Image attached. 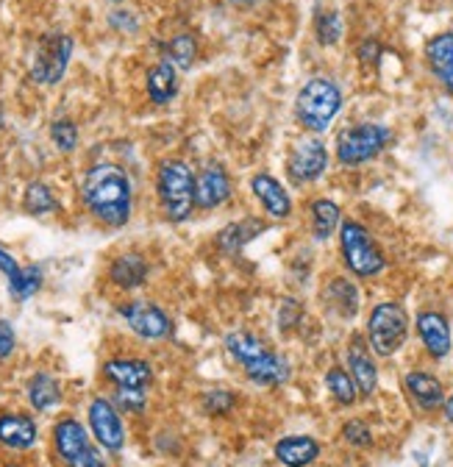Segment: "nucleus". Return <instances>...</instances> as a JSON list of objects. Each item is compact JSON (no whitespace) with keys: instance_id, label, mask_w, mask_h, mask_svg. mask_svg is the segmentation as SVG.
Returning <instances> with one entry per match:
<instances>
[{"instance_id":"nucleus-11","label":"nucleus","mask_w":453,"mask_h":467,"mask_svg":"<svg viewBox=\"0 0 453 467\" xmlns=\"http://www.w3.org/2000/svg\"><path fill=\"white\" fill-rule=\"evenodd\" d=\"M118 312L126 320V326L142 339H164L173 331V323H170L164 309H159L150 301H129Z\"/></svg>"},{"instance_id":"nucleus-36","label":"nucleus","mask_w":453,"mask_h":467,"mask_svg":"<svg viewBox=\"0 0 453 467\" xmlns=\"http://www.w3.org/2000/svg\"><path fill=\"white\" fill-rule=\"evenodd\" d=\"M343 437L354 448H370L373 445V431H370V426L365 420H348L343 426Z\"/></svg>"},{"instance_id":"nucleus-27","label":"nucleus","mask_w":453,"mask_h":467,"mask_svg":"<svg viewBox=\"0 0 453 467\" xmlns=\"http://www.w3.org/2000/svg\"><path fill=\"white\" fill-rule=\"evenodd\" d=\"M325 298L328 304L343 315V317H354L359 309V289L348 281V278H334L325 289Z\"/></svg>"},{"instance_id":"nucleus-39","label":"nucleus","mask_w":453,"mask_h":467,"mask_svg":"<svg viewBox=\"0 0 453 467\" xmlns=\"http://www.w3.org/2000/svg\"><path fill=\"white\" fill-rule=\"evenodd\" d=\"M0 273H4L9 281L20 273L17 259H15V256H12V251H9V248H4V245H0Z\"/></svg>"},{"instance_id":"nucleus-40","label":"nucleus","mask_w":453,"mask_h":467,"mask_svg":"<svg viewBox=\"0 0 453 467\" xmlns=\"http://www.w3.org/2000/svg\"><path fill=\"white\" fill-rule=\"evenodd\" d=\"M378 53H381V47L373 39L362 42V47H359V58H362V62H378Z\"/></svg>"},{"instance_id":"nucleus-1","label":"nucleus","mask_w":453,"mask_h":467,"mask_svg":"<svg viewBox=\"0 0 453 467\" xmlns=\"http://www.w3.org/2000/svg\"><path fill=\"white\" fill-rule=\"evenodd\" d=\"M81 201L98 223L108 228H123L131 220L134 206L129 172L111 161L92 164L81 182Z\"/></svg>"},{"instance_id":"nucleus-7","label":"nucleus","mask_w":453,"mask_h":467,"mask_svg":"<svg viewBox=\"0 0 453 467\" xmlns=\"http://www.w3.org/2000/svg\"><path fill=\"white\" fill-rule=\"evenodd\" d=\"M73 50H76V39L70 34H62V31L45 34L34 50L31 81L42 87H56L70 67Z\"/></svg>"},{"instance_id":"nucleus-3","label":"nucleus","mask_w":453,"mask_h":467,"mask_svg":"<svg viewBox=\"0 0 453 467\" xmlns=\"http://www.w3.org/2000/svg\"><path fill=\"white\" fill-rule=\"evenodd\" d=\"M156 195L170 223L190 220L195 206V172L184 159H164L156 172Z\"/></svg>"},{"instance_id":"nucleus-5","label":"nucleus","mask_w":453,"mask_h":467,"mask_svg":"<svg viewBox=\"0 0 453 467\" xmlns=\"http://www.w3.org/2000/svg\"><path fill=\"white\" fill-rule=\"evenodd\" d=\"M339 248H343L345 267L356 278H376L386 267L384 251L370 237V231L356 220H345L343 225H339Z\"/></svg>"},{"instance_id":"nucleus-4","label":"nucleus","mask_w":453,"mask_h":467,"mask_svg":"<svg viewBox=\"0 0 453 467\" xmlns=\"http://www.w3.org/2000/svg\"><path fill=\"white\" fill-rule=\"evenodd\" d=\"M339 109H343V89H339L331 78L306 81L295 98L298 123L312 134H323L334 123Z\"/></svg>"},{"instance_id":"nucleus-30","label":"nucleus","mask_w":453,"mask_h":467,"mask_svg":"<svg viewBox=\"0 0 453 467\" xmlns=\"http://www.w3.org/2000/svg\"><path fill=\"white\" fill-rule=\"evenodd\" d=\"M23 209L28 214H50L59 209V201H56L53 190L45 182H31L23 195Z\"/></svg>"},{"instance_id":"nucleus-44","label":"nucleus","mask_w":453,"mask_h":467,"mask_svg":"<svg viewBox=\"0 0 453 467\" xmlns=\"http://www.w3.org/2000/svg\"><path fill=\"white\" fill-rule=\"evenodd\" d=\"M6 467H20V464H6Z\"/></svg>"},{"instance_id":"nucleus-32","label":"nucleus","mask_w":453,"mask_h":467,"mask_svg":"<svg viewBox=\"0 0 453 467\" xmlns=\"http://www.w3.org/2000/svg\"><path fill=\"white\" fill-rule=\"evenodd\" d=\"M50 140L62 153H73L78 148V126L70 117H59V120L50 123Z\"/></svg>"},{"instance_id":"nucleus-2","label":"nucleus","mask_w":453,"mask_h":467,"mask_svg":"<svg viewBox=\"0 0 453 467\" xmlns=\"http://www.w3.org/2000/svg\"><path fill=\"white\" fill-rule=\"evenodd\" d=\"M225 350H229V354L242 365L245 376L253 384L278 387L290 379L287 362L278 354H273V350L259 337H253L251 331H232L229 337H225Z\"/></svg>"},{"instance_id":"nucleus-19","label":"nucleus","mask_w":453,"mask_h":467,"mask_svg":"<svg viewBox=\"0 0 453 467\" xmlns=\"http://www.w3.org/2000/svg\"><path fill=\"white\" fill-rule=\"evenodd\" d=\"M426 62L437 81L453 92V31L437 34L426 42Z\"/></svg>"},{"instance_id":"nucleus-22","label":"nucleus","mask_w":453,"mask_h":467,"mask_svg":"<svg viewBox=\"0 0 453 467\" xmlns=\"http://www.w3.org/2000/svg\"><path fill=\"white\" fill-rule=\"evenodd\" d=\"M264 231V223L259 217H245L240 223H232L225 225L220 234H217V248L222 254H240L248 243H253L259 234Z\"/></svg>"},{"instance_id":"nucleus-23","label":"nucleus","mask_w":453,"mask_h":467,"mask_svg":"<svg viewBox=\"0 0 453 467\" xmlns=\"http://www.w3.org/2000/svg\"><path fill=\"white\" fill-rule=\"evenodd\" d=\"M404 387L409 392V398L420 406V409H437L445 403V389H442V381L431 373H409L404 379Z\"/></svg>"},{"instance_id":"nucleus-9","label":"nucleus","mask_w":453,"mask_h":467,"mask_svg":"<svg viewBox=\"0 0 453 467\" xmlns=\"http://www.w3.org/2000/svg\"><path fill=\"white\" fill-rule=\"evenodd\" d=\"M87 420H89V431H92V437L98 440L100 448H106L111 453L123 451V445H126V426H123V418H120V409L111 403L108 398L98 395V398L89 400Z\"/></svg>"},{"instance_id":"nucleus-34","label":"nucleus","mask_w":453,"mask_h":467,"mask_svg":"<svg viewBox=\"0 0 453 467\" xmlns=\"http://www.w3.org/2000/svg\"><path fill=\"white\" fill-rule=\"evenodd\" d=\"M120 412H131V415H142L145 406H148V395L145 389H134V387H118L115 398H111Z\"/></svg>"},{"instance_id":"nucleus-28","label":"nucleus","mask_w":453,"mask_h":467,"mask_svg":"<svg viewBox=\"0 0 453 467\" xmlns=\"http://www.w3.org/2000/svg\"><path fill=\"white\" fill-rule=\"evenodd\" d=\"M167 62L173 65L176 70H190L198 58V42L192 34H176L173 39L167 42Z\"/></svg>"},{"instance_id":"nucleus-26","label":"nucleus","mask_w":453,"mask_h":467,"mask_svg":"<svg viewBox=\"0 0 453 467\" xmlns=\"http://www.w3.org/2000/svg\"><path fill=\"white\" fill-rule=\"evenodd\" d=\"M312 234H314V240L325 243L331 234L339 228V217H343V212H339V206L328 198H317L312 206Z\"/></svg>"},{"instance_id":"nucleus-14","label":"nucleus","mask_w":453,"mask_h":467,"mask_svg":"<svg viewBox=\"0 0 453 467\" xmlns=\"http://www.w3.org/2000/svg\"><path fill=\"white\" fill-rule=\"evenodd\" d=\"M348 373L354 376L359 395L370 398L378 389V368L370 357V348L365 345L359 334L351 337V345H348Z\"/></svg>"},{"instance_id":"nucleus-13","label":"nucleus","mask_w":453,"mask_h":467,"mask_svg":"<svg viewBox=\"0 0 453 467\" xmlns=\"http://www.w3.org/2000/svg\"><path fill=\"white\" fill-rule=\"evenodd\" d=\"M417 334L423 339V348L428 350L431 359H445L453 348L450 323L439 312H420L417 315Z\"/></svg>"},{"instance_id":"nucleus-21","label":"nucleus","mask_w":453,"mask_h":467,"mask_svg":"<svg viewBox=\"0 0 453 467\" xmlns=\"http://www.w3.org/2000/svg\"><path fill=\"white\" fill-rule=\"evenodd\" d=\"M145 89H148V98L156 103V106H164L170 103L176 95H179V70L167 62V58H161V62H156L148 76H145Z\"/></svg>"},{"instance_id":"nucleus-37","label":"nucleus","mask_w":453,"mask_h":467,"mask_svg":"<svg viewBox=\"0 0 453 467\" xmlns=\"http://www.w3.org/2000/svg\"><path fill=\"white\" fill-rule=\"evenodd\" d=\"M15 345H17L15 328H12L6 320H0V362L9 359V357L15 354Z\"/></svg>"},{"instance_id":"nucleus-16","label":"nucleus","mask_w":453,"mask_h":467,"mask_svg":"<svg viewBox=\"0 0 453 467\" xmlns=\"http://www.w3.org/2000/svg\"><path fill=\"white\" fill-rule=\"evenodd\" d=\"M103 379L115 387H134V389H148L153 381V368L145 359H108L103 365Z\"/></svg>"},{"instance_id":"nucleus-29","label":"nucleus","mask_w":453,"mask_h":467,"mask_svg":"<svg viewBox=\"0 0 453 467\" xmlns=\"http://www.w3.org/2000/svg\"><path fill=\"white\" fill-rule=\"evenodd\" d=\"M325 387H328L331 398L336 403H343V406H354L356 398H359V389H356L354 376L348 370H343V368H331L325 373Z\"/></svg>"},{"instance_id":"nucleus-25","label":"nucleus","mask_w":453,"mask_h":467,"mask_svg":"<svg viewBox=\"0 0 453 467\" xmlns=\"http://www.w3.org/2000/svg\"><path fill=\"white\" fill-rule=\"evenodd\" d=\"M28 403L36 409V412H50L62 403V384L56 381L50 373H34L28 387H26Z\"/></svg>"},{"instance_id":"nucleus-42","label":"nucleus","mask_w":453,"mask_h":467,"mask_svg":"<svg viewBox=\"0 0 453 467\" xmlns=\"http://www.w3.org/2000/svg\"><path fill=\"white\" fill-rule=\"evenodd\" d=\"M229 4H234V6H253L256 0H229Z\"/></svg>"},{"instance_id":"nucleus-33","label":"nucleus","mask_w":453,"mask_h":467,"mask_svg":"<svg viewBox=\"0 0 453 467\" xmlns=\"http://www.w3.org/2000/svg\"><path fill=\"white\" fill-rule=\"evenodd\" d=\"M314 34L320 45H336L339 36H343V17H339V12H320L314 20Z\"/></svg>"},{"instance_id":"nucleus-35","label":"nucleus","mask_w":453,"mask_h":467,"mask_svg":"<svg viewBox=\"0 0 453 467\" xmlns=\"http://www.w3.org/2000/svg\"><path fill=\"white\" fill-rule=\"evenodd\" d=\"M237 403V395L225 387H214L203 395V412L206 415H229Z\"/></svg>"},{"instance_id":"nucleus-20","label":"nucleus","mask_w":453,"mask_h":467,"mask_svg":"<svg viewBox=\"0 0 453 467\" xmlns=\"http://www.w3.org/2000/svg\"><path fill=\"white\" fill-rule=\"evenodd\" d=\"M36 423L28 415H15V412H4L0 415V445L12 448V451H28L36 445Z\"/></svg>"},{"instance_id":"nucleus-43","label":"nucleus","mask_w":453,"mask_h":467,"mask_svg":"<svg viewBox=\"0 0 453 467\" xmlns=\"http://www.w3.org/2000/svg\"><path fill=\"white\" fill-rule=\"evenodd\" d=\"M0 126H4V109H0Z\"/></svg>"},{"instance_id":"nucleus-31","label":"nucleus","mask_w":453,"mask_h":467,"mask_svg":"<svg viewBox=\"0 0 453 467\" xmlns=\"http://www.w3.org/2000/svg\"><path fill=\"white\" fill-rule=\"evenodd\" d=\"M42 286V267L36 265H28V267H20V273L9 281V292L15 301H28L31 296H36Z\"/></svg>"},{"instance_id":"nucleus-15","label":"nucleus","mask_w":453,"mask_h":467,"mask_svg":"<svg viewBox=\"0 0 453 467\" xmlns=\"http://www.w3.org/2000/svg\"><path fill=\"white\" fill-rule=\"evenodd\" d=\"M251 190L259 198V203L264 206V212L275 220H287L293 214V198L290 192L281 187V182H275L273 175L259 172L251 179Z\"/></svg>"},{"instance_id":"nucleus-10","label":"nucleus","mask_w":453,"mask_h":467,"mask_svg":"<svg viewBox=\"0 0 453 467\" xmlns=\"http://www.w3.org/2000/svg\"><path fill=\"white\" fill-rule=\"evenodd\" d=\"M328 170V150L320 140L309 137L293 145L287 156V172L293 184H312Z\"/></svg>"},{"instance_id":"nucleus-6","label":"nucleus","mask_w":453,"mask_h":467,"mask_svg":"<svg viewBox=\"0 0 453 467\" xmlns=\"http://www.w3.org/2000/svg\"><path fill=\"white\" fill-rule=\"evenodd\" d=\"M409 337V315L401 304L384 301L373 306L367 320V339L376 357H392L398 354Z\"/></svg>"},{"instance_id":"nucleus-41","label":"nucleus","mask_w":453,"mask_h":467,"mask_svg":"<svg viewBox=\"0 0 453 467\" xmlns=\"http://www.w3.org/2000/svg\"><path fill=\"white\" fill-rule=\"evenodd\" d=\"M445 418L453 423V392H450V398L445 400Z\"/></svg>"},{"instance_id":"nucleus-17","label":"nucleus","mask_w":453,"mask_h":467,"mask_svg":"<svg viewBox=\"0 0 453 467\" xmlns=\"http://www.w3.org/2000/svg\"><path fill=\"white\" fill-rule=\"evenodd\" d=\"M53 448L59 453V459L65 464H70L73 459H78L87 448H92L87 429L76 420V418H62L53 426Z\"/></svg>"},{"instance_id":"nucleus-38","label":"nucleus","mask_w":453,"mask_h":467,"mask_svg":"<svg viewBox=\"0 0 453 467\" xmlns=\"http://www.w3.org/2000/svg\"><path fill=\"white\" fill-rule=\"evenodd\" d=\"M67 467H106V462H103V456L98 453V448L92 445V448H87L78 459H73Z\"/></svg>"},{"instance_id":"nucleus-18","label":"nucleus","mask_w":453,"mask_h":467,"mask_svg":"<svg viewBox=\"0 0 453 467\" xmlns=\"http://www.w3.org/2000/svg\"><path fill=\"white\" fill-rule=\"evenodd\" d=\"M273 453L284 467H309L320 456V442L309 434H290L275 442Z\"/></svg>"},{"instance_id":"nucleus-8","label":"nucleus","mask_w":453,"mask_h":467,"mask_svg":"<svg viewBox=\"0 0 453 467\" xmlns=\"http://www.w3.org/2000/svg\"><path fill=\"white\" fill-rule=\"evenodd\" d=\"M389 142H392V131L386 126H378V123L351 126L336 140V159L345 167H356V164L376 159Z\"/></svg>"},{"instance_id":"nucleus-24","label":"nucleus","mask_w":453,"mask_h":467,"mask_svg":"<svg viewBox=\"0 0 453 467\" xmlns=\"http://www.w3.org/2000/svg\"><path fill=\"white\" fill-rule=\"evenodd\" d=\"M108 278L120 289H137L148 281V262L139 254H123L108 265Z\"/></svg>"},{"instance_id":"nucleus-12","label":"nucleus","mask_w":453,"mask_h":467,"mask_svg":"<svg viewBox=\"0 0 453 467\" xmlns=\"http://www.w3.org/2000/svg\"><path fill=\"white\" fill-rule=\"evenodd\" d=\"M232 198V179L222 164H206L195 175V206L209 212Z\"/></svg>"}]
</instances>
